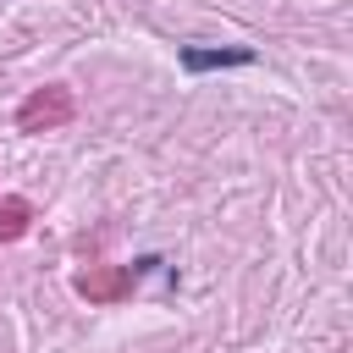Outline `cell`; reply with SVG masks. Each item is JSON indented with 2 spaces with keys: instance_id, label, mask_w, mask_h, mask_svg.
I'll return each instance as SVG.
<instances>
[{
  "instance_id": "cell-1",
  "label": "cell",
  "mask_w": 353,
  "mask_h": 353,
  "mask_svg": "<svg viewBox=\"0 0 353 353\" xmlns=\"http://www.w3.org/2000/svg\"><path fill=\"white\" fill-rule=\"evenodd\" d=\"M72 116V94L66 88H39L28 105H22V127L28 132H39V127H61Z\"/></svg>"
},
{
  "instance_id": "cell-2",
  "label": "cell",
  "mask_w": 353,
  "mask_h": 353,
  "mask_svg": "<svg viewBox=\"0 0 353 353\" xmlns=\"http://www.w3.org/2000/svg\"><path fill=\"white\" fill-rule=\"evenodd\" d=\"M77 292H83V298H94V303L127 298V292H132V270H121V265H99V270H83V276H77Z\"/></svg>"
},
{
  "instance_id": "cell-3",
  "label": "cell",
  "mask_w": 353,
  "mask_h": 353,
  "mask_svg": "<svg viewBox=\"0 0 353 353\" xmlns=\"http://www.w3.org/2000/svg\"><path fill=\"white\" fill-rule=\"evenodd\" d=\"M254 61L248 50H182V66L188 72H210V66H243Z\"/></svg>"
},
{
  "instance_id": "cell-4",
  "label": "cell",
  "mask_w": 353,
  "mask_h": 353,
  "mask_svg": "<svg viewBox=\"0 0 353 353\" xmlns=\"http://www.w3.org/2000/svg\"><path fill=\"white\" fill-rule=\"evenodd\" d=\"M22 226H28V204L22 199H0V243L22 237Z\"/></svg>"
}]
</instances>
